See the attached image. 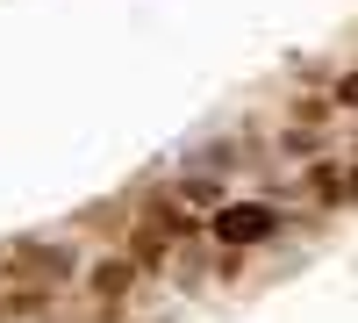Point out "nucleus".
Masks as SVG:
<instances>
[{"label": "nucleus", "mask_w": 358, "mask_h": 323, "mask_svg": "<svg viewBox=\"0 0 358 323\" xmlns=\"http://www.w3.org/2000/svg\"><path fill=\"white\" fill-rule=\"evenodd\" d=\"M0 316H8V323H43V316H50V287H43V280H8Z\"/></svg>", "instance_id": "obj_3"}, {"label": "nucleus", "mask_w": 358, "mask_h": 323, "mask_svg": "<svg viewBox=\"0 0 358 323\" xmlns=\"http://www.w3.org/2000/svg\"><path fill=\"white\" fill-rule=\"evenodd\" d=\"M208 230H215L222 245H258L265 230H273V209H258V201H229V209H215Z\"/></svg>", "instance_id": "obj_1"}, {"label": "nucleus", "mask_w": 358, "mask_h": 323, "mask_svg": "<svg viewBox=\"0 0 358 323\" xmlns=\"http://www.w3.org/2000/svg\"><path fill=\"white\" fill-rule=\"evenodd\" d=\"M36 273V280H65L72 273V252H50V245H15L8 252V280Z\"/></svg>", "instance_id": "obj_2"}, {"label": "nucleus", "mask_w": 358, "mask_h": 323, "mask_svg": "<svg viewBox=\"0 0 358 323\" xmlns=\"http://www.w3.org/2000/svg\"><path fill=\"white\" fill-rule=\"evenodd\" d=\"M308 187H315V201H344V194H358V172H337V165H315V172H308Z\"/></svg>", "instance_id": "obj_5"}, {"label": "nucleus", "mask_w": 358, "mask_h": 323, "mask_svg": "<svg viewBox=\"0 0 358 323\" xmlns=\"http://www.w3.org/2000/svg\"><path fill=\"white\" fill-rule=\"evenodd\" d=\"M86 287H94L101 302H122L129 287H136V259H129V252H122V259H101V266L86 273Z\"/></svg>", "instance_id": "obj_4"}, {"label": "nucleus", "mask_w": 358, "mask_h": 323, "mask_svg": "<svg viewBox=\"0 0 358 323\" xmlns=\"http://www.w3.org/2000/svg\"><path fill=\"white\" fill-rule=\"evenodd\" d=\"M337 101H358V72H344V79H337Z\"/></svg>", "instance_id": "obj_6"}]
</instances>
